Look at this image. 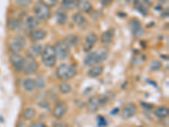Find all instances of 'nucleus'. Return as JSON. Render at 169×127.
I'll return each mask as SVG.
<instances>
[{"label": "nucleus", "instance_id": "nucleus-1", "mask_svg": "<svg viewBox=\"0 0 169 127\" xmlns=\"http://www.w3.org/2000/svg\"><path fill=\"white\" fill-rule=\"evenodd\" d=\"M41 61L43 65L49 68H53L57 63V56H56L55 49L52 45L47 44L42 48V52L41 54Z\"/></svg>", "mask_w": 169, "mask_h": 127}, {"label": "nucleus", "instance_id": "nucleus-2", "mask_svg": "<svg viewBox=\"0 0 169 127\" xmlns=\"http://www.w3.org/2000/svg\"><path fill=\"white\" fill-rule=\"evenodd\" d=\"M76 71L75 67L74 65H68V64H62L58 66L56 70L57 76L63 81H69L75 76Z\"/></svg>", "mask_w": 169, "mask_h": 127}, {"label": "nucleus", "instance_id": "nucleus-3", "mask_svg": "<svg viewBox=\"0 0 169 127\" xmlns=\"http://www.w3.org/2000/svg\"><path fill=\"white\" fill-rule=\"evenodd\" d=\"M108 58V53L105 51L102 52H91L87 54V56L85 57L84 59V64L86 66H94L97 65L99 63L102 62L106 60Z\"/></svg>", "mask_w": 169, "mask_h": 127}, {"label": "nucleus", "instance_id": "nucleus-4", "mask_svg": "<svg viewBox=\"0 0 169 127\" xmlns=\"http://www.w3.org/2000/svg\"><path fill=\"white\" fill-rule=\"evenodd\" d=\"M34 13L40 21H47L51 17V9L48 6L38 1L34 5Z\"/></svg>", "mask_w": 169, "mask_h": 127}, {"label": "nucleus", "instance_id": "nucleus-5", "mask_svg": "<svg viewBox=\"0 0 169 127\" xmlns=\"http://www.w3.org/2000/svg\"><path fill=\"white\" fill-rule=\"evenodd\" d=\"M27 44V39L23 36H15L9 44V50L12 53H19Z\"/></svg>", "mask_w": 169, "mask_h": 127}, {"label": "nucleus", "instance_id": "nucleus-6", "mask_svg": "<svg viewBox=\"0 0 169 127\" xmlns=\"http://www.w3.org/2000/svg\"><path fill=\"white\" fill-rule=\"evenodd\" d=\"M57 59L60 60L67 59L70 55V47L64 41H58L54 46Z\"/></svg>", "mask_w": 169, "mask_h": 127}, {"label": "nucleus", "instance_id": "nucleus-7", "mask_svg": "<svg viewBox=\"0 0 169 127\" xmlns=\"http://www.w3.org/2000/svg\"><path fill=\"white\" fill-rule=\"evenodd\" d=\"M38 69V63L36 60L35 58L28 56L27 59H25V63L23 66L24 74L27 76H31L35 74Z\"/></svg>", "mask_w": 169, "mask_h": 127}, {"label": "nucleus", "instance_id": "nucleus-8", "mask_svg": "<svg viewBox=\"0 0 169 127\" xmlns=\"http://www.w3.org/2000/svg\"><path fill=\"white\" fill-rule=\"evenodd\" d=\"M129 28L131 30L132 35L135 38H139L144 34V29L140 21L138 19H132L129 21Z\"/></svg>", "mask_w": 169, "mask_h": 127}, {"label": "nucleus", "instance_id": "nucleus-9", "mask_svg": "<svg viewBox=\"0 0 169 127\" xmlns=\"http://www.w3.org/2000/svg\"><path fill=\"white\" fill-rule=\"evenodd\" d=\"M8 28L12 32H22V30L27 29V27L24 25L23 21L19 18H11L8 21Z\"/></svg>", "mask_w": 169, "mask_h": 127}, {"label": "nucleus", "instance_id": "nucleus-10", "mask_svg": "<svg viewBox=\"0 0 169 127\" xmlns=\"http://www.w3.org/2000/svg\"><path fill=\"white\" fill-rule=\"evenodd\" d=\"M68 111V107L67 104H65L64 102H58L56 104V105L53 108V117L57 120H60L63 118L66 113Z\"/></svg>", "mask_w": 169, "mask_h": 127}, {"label": "nucleus", "instance_id": "nucleus-11", "mask_svg": "<svg viewBox=\"0 0 169 127\" xmlns=\"http://www.w3.org/2000/svg\"><path fill=\"white\" fill-rule=\"evenodd\" d=\"M9 60H10L12 66L15 68V71H21L23 70L25 59L19 53H12L9 56Z\"/></svg>", "mask_w": 169, "mask_h": 127}, {"label": "nucleus", "instance_id": "nucleus-12", "mask_svg": "<svg viewBox=\"0 0 169 127\" xmlns=\"http://www.w3.org/2000/svg\"><path fill=\"white\" fill-rule=\"evenodd\" d=\"M98 40L97 35L94 32H90L88 34L85 38H84V46H83V49L84 52H90L93 47L96 45V42Z\"/></svg>", "mask_w": 169, "mask_h": 127}, {"label": "nucleus", "instance_id": "nucleus-13", "mask_svg": "<svg viewBox=\"0 0 169 127\" xmlns=\"http://www.w3.org/2000/svg\"><path fill=\"white\" fill-rule=\"evenodd\" d=\"M137 112V107L134 104H128L126 105L122 111L121 116L123 120H128V119L134 117Z\"/></svg>", "mask_w": 169, "mask_h": 127}, {"label": "nucleus", "instance_id": "nucleus-14", "mask_svg": "<svg viewBox=\"0 0 169 127\" xmlns=\"http://www.w3.org/2000/svg\"><path fill=\"white\" fill-rule=\"evenodd\" d=\"M76 8L79 9L80 13L90 14L93 10V6L88 0H77Z\"/></svg>", "mask_w": 169, "mask_h": 127}, {"label": "nucleus", "instance_id": "nucleus-15", "mask_svg": "<svg viewBox=\"0 0 169 127\" xmlns=\"http://www.w3.org/2000/svg\"><path fill=\"white\" fill-rule=\"evenodd\" d=\"M47 37V32L43 29H37L32 31L29 34V37L31 41L36 42L43 40Z\"/></svg>", "mask_w": 169, "mask_h": 127}, {"label": "nucleus", "instance_id": "nucleus-16", "mask_svg": "<svg viewBox=\"0 0 169 127\" xmlns=\"http://www.w3.org/2000/svg\"><path fill=\"white\" fill-rule=\"evenodd\" d=\"M55 18L57 23L58 25H64L67 23L68 21V14L67 10H65L63 8H59V9L55 12Z\"/></svg>", "mask_w": 169, "mask_h": 127}, {"label": "nucleus", "instance_id": "nucleus-17", "mask_svg": "<svg viewBox=\"0 0 169 127\" xmlns=\"http://www.w3.org/2000/svg\"><path fill=\"white\" fill-rule=\"evenodd\" d=\"M42 46L39 43H35V44L31 45V47L28 48L27 50V55L32 58H37V57L41 56V52H42Z\"/></svg>", "mask_w": 169, "mask_h": 127}, {"label": "nucleus", "instance_id": "nucleus-18", "mask_svg": "<svg viewBox=\"0 0 169 127\" xmlns=\"http://www.w3.org/2000/svg\"><path fill=\"white\" fill-rule=\"evenodd\" d=\"M114 36H115V31H114L113 28H110V29L107 30L101 36V42L102 44L110 43L113 40Z\"/></svg>", "mask_w": 169, "mask_h": 127}, {"label": "nucleus", "instance_id": "nucleus-19", "mask_svg": "<svg viewBox=\"0 0 169 127\" xmlns=\"http://www.w3.org/2000/svg\"><path fill=\"white\" fill-rule=\"evenodd\" d=\"M73 21L75 22L76 26H78L80 28H86L88 26L87 20L84 18V16L82 15L81 13H75L73 15Z\"/></svg>", "mask_w": 169, "mask_h": 127}, {"label": "nucleus", "instance_id": "nucleus-20", "mask_svg": "<svg viewBox=\"0 0 169 127\" xmlns=\"http://www.w3.org/2000/svg\"><path fill=\"white\" fill-rule=\"evenodd\" d=\"M39 25H40V20L36 15L28 16L26 21V23H25V26L27 27V28H28L31 32L33 31V29H36Z\"/></svg>", "mask_w": 169, "mask_h": 127}, {"label": "nucleus", "instance_id": "nucleus-21", "mask_svg": "<svg viewBox=\"0 0 169 127\" xmlns=\"http://www.w3.org/2000/svg\"><path fill=\"white\" fill-rule=\"evenodd\" d=\"M100 101L99 98L97 97H91L89 98L87 103V109L90 112H96L100 108Z\"/></svg>", "mask_w": 169, "mask_h": 127}, {"label": "nucleus", "instance_id": "nucleus-22", "mask_svg": "<svg viewBox=\"0 0 169 127\" xmlns=\"http://www.w3.org/2000/svg\"><path fill=\"white\" fill-rule=\"evenodd\" d=\"M104 71V67L102 65H97L91 66V68L88 71V76L91 78H96L97 76H100L102 74Z\"/></svg>", "mask_w": 169, "mask_h": 127}, {"label": "nucleus", "instance_id": "nucleus-23", "mask_svg": "<svg viewBox=\"0 0 169 127\" xmlns=\"http://www.w3.org/2000/svg\"><path fill=\"white\" fill-rule=\"evenodd\" d=\"M22 86H23L24 90L28 92H33L36 87L35 80L31 79V78H27L26 80H24L23 83H22Z\"/></svg>", "mask_w": 169, "mask_h": 127}, {"label": "nucleus", "instance_id": "nucleus-24", "mask_svg": "<svg viewBox=\"0 0 169 127\" xmlns=\"http://www.w3.org/2000/svg\"><path fill=\"white\" fill-rule=\"evenodd\" d=\"M64 41L70 47H74L80 43V37L76 35H68Z\"/></svg>", "mask_w": 169, "mask_h": 127}, {"label": "nucleus", "instance_id": "nucleus-25", "mask_svg": "<svg viewBox=\"0 0 169 127\" xmlns=\"http://www.w3.org/2000/svg\"><path fill=\"white\" fill-rule=\"evenodd\" d=\"M77 0H62V8L65 10H73L76 8Z\"/></svg>", "mask_w": 169, "mask_h": 127}, {"label": "nucleus", "instance_id": "nucleus-26", "mask_svg": "<svg viewBox=\"0 0 169 127\" xmlns=\"http://www.w3.org/2000/svg\"><path fill=\"white\" fill-rule=\"evenodd\" d=\"M155 115L159 119L167 118L169 115V110L166 107H159L154 112Z\"/></svg>", "mask_w": 169, "mask_h": 127}, {"label": "nucleus", "instance_id": "nucleus-27", "mask_svg": "<svg viewBox=\"0 0 169 127\" xmlns=\"http://www.w3.org/2000/svg\"><path fill=\"white\" fill-rule=\"evenodd\" d=\"M36 114V112L35 109L30 107V108H27L26 110H24L22 115H23V118L25 119V120H32V119L35 117Z\"/></svg>", "mask_w": 169, "mask_h": 127}, {"label": "nucleus", "instance_id": "nucleus-28", "mask_svg": "<svg viewBox=\"0 0 169 127\" xmlns=\"http://www.w3.org/2000/svg\"><path fill=\"white\" fill-rule=\"evenodd\" d=\"M134 6L136 7L138 11H140L143 15H146L148 13V7L145 3L136 0V1H134Z\"/></svg>", "mask_w": 169, "mask_h": 127}, {"label": "nucleus", "instance_id": "nucleus-29", "mask_svg": "<svg viewBox=\"0 0 169 127\" xmlns=\"http://www.w3.org/2000/svg\"><path fill=\"white\" fill-rule=\"evenodd\" d=\"M13 2L17 7L20 8H26L32 3V0H13Z\"/></svg>", "mask_w": 169, "mask_h": 127}, {"label": "nucleus", "instance_id": "nucleus-30", "mask_svg": "<svg viewBox=\"0 0 169 127\" xmlns=\"http://www.w3.org/2000/svg\"><path fill=\"white\" fill-rule=\"evenodd\" d=\"M59 91L62 92V93H64V94H67V93H70L71 92V90H72V87L70 86V84H68V83H61L60 85H59Z\"/></svg>", "mask_w": 169, "mask_h": 127}, {"label": "nucleus", "instance_id": "nucleus-31", "mask_svg": "<svg viewBox=\"0 0 169 127\" xmlns=\"http://www.w3.org/2000/svg\"><path fill=\"white\" fill-rule=\"evenodd\" d=\"M162 66V64L159 60H153L151 65V70L153 71H157L158 70H160Z\"/></svg>", "mask_w": 169, "mask_h": 127}, {"label": "nucleus", "instance_id": "nucleus-32", "mask_svg": "<svg viewBox=\"0 0 169 127\" xmlns=\"http://www.w3.org/2000/svg\"><path fill=\"white\" fill-rule=\"evenodd\" d=\"M41 3H43L44 4H46L48 6L49 8L51 7H54L58 4V0H40Z\"/></svg>", "mask_w": 169, "mask_h": 127}, {"label": "nucleus", "instance_id": "nucleus-33", "mask_svg": "<svg viewBox=\"0 0 169 127\" xmlns=\"http://www.w3.org/2000/svg\"><path fill=\"white\" fill-rule=\"evenodd\" d=\"M107 120H105L104 117H102V116L99 115L97 116V125L99 127H105L107 126Z\"/></svg>", "mask_w": 169, "mask_h": 127}, {"label": "nucleus", "instance_id": "nucleus-34", "mask_svg": "<svg viewBox=\"0 0 169 127\" xmlns=\"http://www.w3.org/2000/svg\"><path fill=\"white\" fill-rule=\"evenodd\" d=\"M36 81V86L38 88H42L44 86H45V80H44L42 77H38Z\"/></svg>", "mask_w": 169, "mask_h": 127}, {"label": "nucleus", "instance_id": "nucleus-35", "mask_svg": "<svg viewBox=\"0 0 169 127\" xmlns=\"http://www.w3.org/2000/svg\"><path fill=\"white\" fill-rule=\"evenodd\" d=\"M29 127H47V126L44 124V123H42V122L36 121L34 122V123H32Z\"/></svg>", "mask_w": 169, "mask_h": 127}, {"label": "nucleus", "instance_id": "nucleus-36", "mask_svg": "<svg viewBox=\"0 0 169 127\" xmlns=\"http://www.w3.org/2000/svg\"><path fill=\"white\" fill-rule=\"evenodd\" d=\"M100 2H101V3H102L103 6H109L110 4L112 3V2H113V0H99Z\"/></svg>", "mask_w": 169, "mask_h": 127}, {"label": "nucleus", "instance_id": "nucleus-37", "mask_svg": "<svg viewBox=\"0 0 169 127\" xmlns=\"http://www.w3.org/2000/svg\"><path fill=\"white\" fill-rule=\"evenodd\" d=\"M143 107H145V109H146V110H152V109H153V105L152 104H145V103H142V104H141Z\"/></svg>", "mask_w": 169, "mask_h": 127}, {"label": "nucleus", "instance_id": "nucleus-38", "mask_svg": "<svg viewBox=\"0 0 169 127\" xmlns=\"http://www.w3.org/2000/svg\"><path fill=\"white\" fill-rule=\"evenodd\" d=\"M118 111H119V110H118V109H114L113 111H111V113H110V114H111V115H116V114H118Z\"/></svg>", "mask_w": 169, "mask_h": 127}, {"label": "nucleus", "instance_id": "nucleus-39", "mask_svg": "<svg viewBox=\"0 0 169 127\" xmlns=\"http://www.w3.org/2000/svg\"><path fill=\"white\" fill-rule=\"evenodd\" d=\"M64 127H70V126H64Z\"/></svg>", "mask_w": 169, "mask_h": 127}]
</instances>
